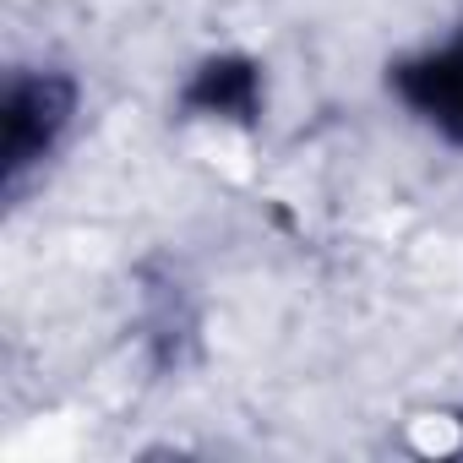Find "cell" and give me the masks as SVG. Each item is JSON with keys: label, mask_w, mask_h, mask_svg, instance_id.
Masks as SVG:
<instances>
[{"label": "cell", "mask_w": 463, "mask_h": 463, "mask_svg": "<svg viewBox=\"0 0 463 463\" xmlns=\"http://www.w3.org/2000/svg\"><path fill=\"white\" fill-rule=\"evenodd\" d=\"M61 109H66V93L55 82H23L12 93V109H6V169L12 175L33 153H44L50 131L61 126Z\"/></svg>", "instance_id": "1"}, {"label": "cell", "mask_w": 463, "mask_h": 463, "mask_svg": "<svg viewBox=\"0 0 463 463\" xmlns=\"http://www.w3.org/2000/svg\"><path fill=\"white\" fill-rule=\"evenodd\" d=\"M409 99L420 109H430L436 120H447L452 131H463V55H441L430 66H414L403 77Z\"/></svg>", "instance_id": "2"}]
</instances>
